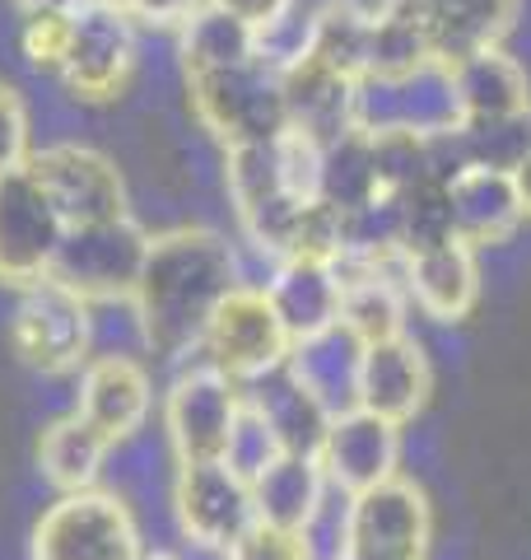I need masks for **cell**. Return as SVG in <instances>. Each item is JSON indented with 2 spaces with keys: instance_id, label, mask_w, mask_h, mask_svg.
Segmentation results:
<instances>
[{
  "instance_id": "31",
  "label": "cell",
  "mask_w": 531,
  "mask_h": 560,
  "mask_svg": "<svg viewBox=\"0 0 531 560\" xmlns=\"http://www.w3.org/2000/svg\"><path fill=\"white\" fill-rule=\"evenodd\" d=\"M280 440H275V430H271V420H266L252 401H247L243 393V411H238V425L234 434H228V453H224V463L238 471L243 481H257L266 467H271L280 458Z\"/></svg>"
},
{
  "instance_id": "37",
  "label": "cell",
  "mask_w": 531,
  "mask_h": 560,
  "mask_svg": "<svg viewBox=\"0 0 531 560\" xmlns=\"http://www.w3.org/2000/svg\"><path fill=\"white\" fill-rule=\"evenodd\" d=\"M512 173V187H518V201H522V215L531 220V154L518 164V168H508Z\"/></svg>"
},
{
  "instance_id": "6",
  "label": "cell",
  "mask_w": 531,
  "mask_h": 560,
  "mask_svg": "<svg viewBox=\"0 0 531 560\" xmlns=\"http://www.w3.org/2000/svg\"><path fill=\"white\" fill-rule=\"evenodd\" d=\"M290 346H294V337L285 331V323H280L271 294L243 280V285L228 290L220 308L210 313L197 355L205 364H215V370H224L228 378L252 383L261 374L280 370V364L290 360Z\"/></svg>"
},
{
  "instance_id": "26",
  "label": "cell",
  "mask_w": 531,
  "mask_h": 560,
  "mask_svg": "<svg viewBox=\"0 0 531 560\" xmlns=\"http://www.w3.org/2000/svg\"><path fill=\"white\" fill-rule=\"evenodd\" d=\"M108 453H113V444L103 440L80 411H70V416L51 420V425L43 430L38 467L61 495H70V490L98 486V471H103V463H108Z\"/></svg>"
},
{
  "instance_id": "8",
  "label": "cell",
  "mask_w": 531,
  "mask_h": 560,
  "mask_svg": "<svg viewBox=\"0 0 531 560\" xmlns=\"http://www.w3.org/2000/svg\"><path fill=\"white\" fill-rule=\"evenodd\" d=\"M28 173L43 183L51 206H57V215L66 220V230L131 215L121 168L103 150H94V145H80V140H57V145H43V150L28 154Z\"/></svg>"
},
{
  "instance_id": "21",
  "label": "cell",
  "mask_w": 531,
  "mask_h": 560,
  "mask_svg": "<svg viewBox=\"0 0 531 560\" xmlns=\"http://www.w3.org/2000/svg\"><path fill=\"white\" fill-rule=\"evenodd\" d=\"M452 80H457V98H462L467 121H489V117H508V113L531 108V75L512 51H504V43L481 47V51H471L467 61H457Z\"/></svg>"
},
{
  "instance_id": "3",
  "label": "cell",
  "mask_w": 531,
  "mask_h": 560,
  "mask_svg": "<svg viewBox=\"0 0 531 560\" xmlns=\"http://www.w3.org/2000/svg\"><path fill=\"white\" fill-rule=\"evenodd\" d=\"M10 350L38 374H80L94 355V304L61 280H33L10 313Z\"/></svg>"
},
{
  "instance_id": "25",
  "label": "cell",
  "mask_w": 531,
  "mask_h": 560,
  "mask_svg": "<svg viewBox=\"0 0 531 560\" xmlns=\"http://www.w3.org/2000/svg\"><path fill=\"white\" fill-rule=\"evenodd\" d=\"M261 57L257 51V28L243 24L238 14H228L220 5H205L191 14V20L177 28V61H182V75H210V70L238 66Z\"/></svg>"
},
{
  "instance_id": "30",
  "label": "cell",
  "mask_w": 531,
  "mask_h": 560,
  "mask_svg": "<svg viewBox=\"0 0 531 560\" xmlns=\"http://www.w3.org/2000/svg\"><path fill=\"white\" fill-rule=\"evenodd\" d=\"M462 145H467L471 164L518 168L531 154V108L527 113H508V117H489V121H467Z\"/></svg>"
},
{
  "instance_id": "1",
  "label": "cell",
  "mask_w": 531,
  "mask_h": 560,
  "mask_svg": "<svg viewBox=\"0 0 531 560\" xmlns=\"http://www.w3.org/2000/svg\"><path fill=\"white\" fill-rule=\"evenodd\" d=\"M234 285H243V267L224 234L191 230V224L154 234L131 294L140 341L164 360H182L201 350L210 313Z\"/></svg>"
},
{
  "instance_id": "36",
  "label": "cell",
  "mask_w": 531,
  "mask_h": 560,
  "mask_svg": "<svg viewBox=\"0 0 531 560\" xmlns=\"http://www.w3.org/2000/svg\"><path fill=\"white\" fill-rule=\"evenodd\" d=\"M210 5H220V10H228V14H238L243 24H252V28L261 33V28H271L280 14H290L298 0H210Z\"/></svg>"
},
{
  "instance_id": "23",
  "label": "cell",
  "mask_w": 531,
  "mask_h": 560,
  "mask_svg": "<svg viewBox=\"0 0 531 560\" xmlns=\"http://www.w3.org/2000/svg\"><path fill=\"white\" fill-rule=\"evenodd\" d=\"M243 393L266 420H271L280 448L317 458V448H322V440H327V425H331V411L285 370V364L252 378V383H243Z\"/></svg>"
},
{
  "instance_id": "27",
  "label": "cell",
  "mask_w": 531,
  "mask_h": 560,
  "mask_svg": "<svg viewBox=\"0 0 531 560\" xmlns=\"http://www.w3.org/2000/svg\"><path fill=\"white\" fill-rule=\"evenodd\" d=\"M374 5L364 0H327L312 10V28H308V51L304 57L322 61L341 75L359 80L368 75V43H374Z\"/></svg>"
},
{
  "instance_id": "2",
  "label": "cell",
  "mask_w": 531,
  "mask_h": 560,
  "mask_svg": "<svg viewBox=\"0 0 531 560\" xmlns=\"http://www.w3.org/2000/svg\"><path fill=\"white\" fill-rule=\"evenodd\" d=\"M187 98H191L197 121L220 140L224 150L261 145V140H275L290 127L285 84H280V70L266 57L210 70V75H191Z\"/></svg>"
},
{
  "instance_id": "38",
  "label": "cell",
  "mask_w": 531,
  "mask_h": 560,
  "mask_svg": "<svg viewBox=\"0 0 531 560\" xmlns=\"http://www.w3.org/2000/svg\"><path fill=\"white\" fill-rule=\"evenodd\" d=\"M20 5V14H33V10H61V14H75V10H84L88 0H14Z\"/></svg>"
},
{
  "instance_id": "17",
  "label": "cell",
  "mask_w": 531,
  "mask_h": 560,
  "mask_svg": "<svg viewBox=\"0 0 531 560\" xmlns=\"http://www.w3.org/2000/svg\"><path fill=\"white\" fill-rule=\"evenodd\" d=\"M448 210H452V234L471 243V248H494L518 234L522 201L512 187L508 168H489V164H462L448 178Z\"/></svg>"
},
{
  "instance_id": "11",
  "label": "cell",
  "mask_w": 531,
  "mask_h": 560,
  "mask_svg": "<svg viewBox=\"0 0 531 560\" xmlns=\"http://www.w3.org/2000/svg\"><path fill=\"white\" fill-rule=\"evenodd\" d=\"M173 514L191 547L228 551L257 523L252 481H243L224 458L220 463H177Z\"/></svg>"
},
{
  "instance_id": "32",
  "label": "cell",
  "mask_w": 531,
  "mask_h": 560,
  "mask_svg": "<svg viewBox=\"0 0 531 560\" xmlns=\"http://www.w3.org/2000/svg\"><path fill=\"white\" fill-rule=\"evenodd\" d=\"M70 28H75V14H61V10H33V14H24V24H20L24 61L33 70L57 75L61 61H66V47H70Z\"/></svg>"
},
{
  "instance_id": "24",
  "label": "cell",
  "mask_w": 531,
  "mask_h": 560,
  "mask_svg": "<svg viewBox=\"0 0 531 560\" xmlns=\"http://www.w3.org/2000/svg\"><path fill=\"white\" fill-rule=\"evenodd\" d=\"M518 20V0H438L424 20L438 61H467L481 47H499L504 33Z\"/></svg>"
},
{
  "instance_id": "15",
  "label": "cell",
  "mask_w": 531,
  "mask_h": 560,
  "mask_svg": "<svg viewBox=\"0 0 531 560\" xmlns=\"http://www.w3.org/2000/svg\"><path fill=\"white\" fill-rule=\"evenodd\" d=\"M401 285L411 308H420L434 323H462L481 300V261L462 238H442L429 248H415L401 257Z\"/></svg>"
},
{
  "instance_id": "19",
  "label": "cell",
  "mask_w": 531,
  "mask_h": 560,
  "mask_svg": "<svg viewBox=\"0 0 531 560\" xmlns=\"http://www.w3.org/2000/svg\"><path fill=\"white\" fill-rule=\"evenodd\" d=\"M285 84V117L294 131L312 136L317 145H331L345 131H354V80L312 57H298L280 70Z\"/></svg>"
},
{
  "instance_id": "34",
  "label": "cell",
  "mask_w": 531,
  "mask_h": 560,
  "mask_svg": "<svg viewBox=\"0 0 531 560\" xmlns=\"http://www.w3.org/2000/svg\"><path fill=\"white\" fill-rule=\"evenodd\" d=\"M224 560H308V551H304V537L298 533L271 528V523H252V528L224 551Z\"/></svg>"
},
{
  "instance_id": "18",
  "label": "cell",
  "mask_w": 531,
  "mask_h": 560,
  "mask_svg": "<svg viewBox=\"0 0 531 560\" xmlns=\"http://www.w3.org/2000/svg\"><path fill=\"white\" fill-rule=\"evenodd\" d=\"M261 290L271 294L280 323L294 341L341 323V276L327 257H280L271 276L261 280Z\"/></svg>"
},
{
  "instance_id": "7",
  "label": "cell",
  "mask_w": 531,
  "mask_h": 560,
  "mask_svg": "<svg viewBox=\"0 0 531 560\" xmlns=\"http://www.w3.org/2000/svg\"><path fill=\"white\" fill-rule=\"evenodd\" d=\"M243 411V383L215 364H191L164 397V434L177 463H220Z\"/></svg>"
},
{
  "instance_id": "35",
  "label": "cell",
  "mask_w": 531,
  "mask_h": 560,
  "mask_svg": "<svg viewBox=\"0 0 531 560\" xmlns=\"http://www.w3.org/2000/svg\"><path fill=\"white\" fill-rule=\"evenodd\" d=\"M98 5H113L131 24H145V28H182L205 0H98Z\"/></svg>"
},
{
  "instance_id": "10",
  "label": "cell",
  "mask_w": 531,
  "mask_h": 560,
  "mask_svg": "<svg viewBox=\"0 0 531 560\" xmlns=\"http://www.w3.org/2000/svg\"><path fill=\"white\" fill-rule=\"evenodd\" d=\"M61 84L75 103H113L135 75V24L113 5L88 0L75 10L70 47L61 61Z\"/></svg>"
},
{
  "instance_id": "29",
  "label": "cell",
  "mask_w": 531,
  "mask_h": 560,
  "mask_svg": "<svg viewBox=\"0 0 531 560\" xmlns=\"http://www.w3.org/2000/svg\"><path fill=\"white\" fill-rule=\"evenodd\" d=\"M424 61H434V43L420 20H405L397 10L374 14V43H368V75H405Z\"/></svg>"
},
{
  "instance_id": "5",
  "label": "cell",
  "mask_w": 531,
  "mask_h": 560,
  "mask_svg": "<svg viewBox=\"0 0 531 560\" xmlns=\"http://www.w3.org/2000/svg\"><path fill=\"white\" fill-rule=\"evenodd\" d=\"M145 253H150V234L131 215L75 224V230H66L57 248L51 280L84 294L88 304H131Z\"/></svg>"
},
{
  "instance_id": "20",
  "label": "cell",
  "mask_w": 531,
  "mask_h": 560,
  "mask_svg": "<svg viewBox=\"0 0 531 560\" xmlns=\"http://www.w3.org/2000/svg\"><path fill=\"white\" fill-rule=\"evenodd\" d=\"M359 364H364V341L354 337L350 327L331 323V327L290 346L285 370L304 383L331 416H341L350 407H359Z\"/></svg>"
},
{
  "instance_id": "40",
  "label": "cell",
  "mask_w": 531,
  "mask_h": 560,
  "mask_svg": "<svg viewBox=\"0 0 531 560\" xmlns=\"http://www.w3.org/2000/svg\"><path fill=\"white\" fill-rule=\"evenodd\" d=\"M345 560H378V556H359V551H350Z\"/></svg>"
},
{
  "instance_id": "22",
  "label": "cell",
  "mask_w": 531,
  "mask_h": 560,
  "mask_svg": "<svg viewBox=\"0 0 531 560\" xmlns=\"http://www.w3.org/2000/svg\"><path fill=\"white\" fill-rule=\"evenodd\" d=\"M327 471L308 453H280V458L252 481V504H257V523H271V528L285 533H304L312 514L322 510L327 500Z\"/></svg>"
},
{
  "instance_id": "13",
  "label": "cell",
  "mask_w": 531,
  "mask_h": 560,
  "mask_svg": "<svg viewBox=\"0 0 531 560\" xmlns=\"http://www.w3.org/2000/svg\"><path fill=\"white\" fill-rule=\"evenodd\" d=\"M150 407H154V383H150V370L135 355H121V350L88 355V364L80 370L75 411L113 448L117 444H131L135 434L145 430Z\"/></svg>"
},
{
  "instance_id": "16",
  "label": "cell",
  "mask_w": 531,
  "mask_h": 560,
  "mask_svg": "<svg viewBox=\"0 0 531 560\" xmlns=\"http://www.w3.org/2000/svg\"><path fill=\"white\" fill-rule=\"evenodd\" d=\"M429 360H424V346L401 331V337H387L364 346V364H359V407L374 411L392 425H405L424 411L429 401Z\"/></svg>"
},
{
  "instance_id": "28",
  "label": "cell",
  "mask_w": 531,
  "mask_h": 560,
  "mask_svg": "<svg viewBox=\"0 0 531 560\" xmlns=\"http://www.w3.org/2000/svg\"><path fill=\"white\" fill-rule=\"evenodd\" d=\"M378 168H374V140L364 131H345L322 150V201L331 210H354L378 197Z\"/></svg>"
},
{
  "instance_id": "39",
  "label": "cell",
  "mask_w": 531,
  "mask_h": 560,
  "mask_svg": "<svg viewBox=\"0 0 531 560\" xmlns=\"http://www.w3.org/2000/svg\"><path fill=\"white\" fill-rule=\"evenodd\" d=\"M145 560H187V556H173V551H145Z\"/></svg>"
},
{
  "instance_id": "14",
  "label": "cell",
  "mask_w": 531,
  "mask_h": 560,
  "mask_svg": "<svg viewBox=\"0 0 531 560\" xmlns=\"http://www.w3.org/2000/svg\"><path fill=\"white\" fill-rule=\"evenodd\" d=\"M317 463H322L327 481L345 495H359V490L392 481L401 467V425L382 420L364 407H350L341 416H331L327 440L317 448Z\"/></svg>"
},
{
  "instance_id": "33",
  "label": "cell",
  "mask_w": 531,
  "mask_h": 560,
  "mask_svg": "<svg viewBox=\"0 0 531 560\" xmlns=\"http://www.w3.org/2000/svg\"><path fill=\"white\" fill-rule=\"evenodd\" d=\"M33 154V121H28V103L14 84L0 80V173L24 168Z\"/></svg>"
},
{
  "instance_id": "9",
  "label": "cell",
  "mask_w": 531,
  "mask_h": 560,
  "mask_svg": "<svg viewBox=\"0 0 531 560\" xmlns=\"http://www.w3.org/2000/svg\"><path fill=\"white\" fill-rule=\"evenodd\" d=\"M66 238V220L43 191V183L24 168L0 173V285L24 290L51 276V261Z\"/></svg>"
},
{
  "instance_id": "4",
  "label": "cell",
  "mask_w": 531,
  "mask_h": 560,
  "mask_svg": "<svg viewBox=\"0 0 531 560\" xmlns=\"http://www.w3.org/2000/svg\"><path fill=\"white\" fill-rule=\"evenodd\" d=\"M145 551L127 500L98 486L61 495L33 528V560H145Z\"/></svg>"
},
{
  "instance_id": "12",
  "label": "cell",
  "mask_w": 531,
  "mask_h": 560,
  "mask_svg": "<svg viewBox=\"0 0 531 560\" xmlns=\"http://www.w3.org/2000/svg\"><path fill=\"white\" fill-rule=\"evenodd\" d=\"M429 533V500L415 481L392 477L350 495V551L378 560H424Z\"/></svg>"
}]
</instances>
